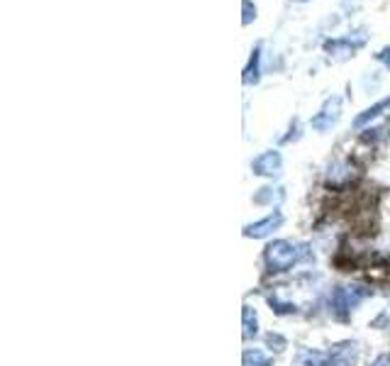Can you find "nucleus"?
Segmentation results:
<instances>
[{
    "label": "nucleus",
    "mask_w": 390,
    "mask_h": 366,
    "mask_svg": "<svg viewBox=\"0 0 390 366\" xmlns=\"http://www.w3.org/2000/svg\"><path fill=\"white\" fill-rule=\"evenodd\" d=\"M332 354V362L334 366H354L357 362V354H359V347L357 342H339L330 350Z\"/></svg>",
    "instance_id": "10"
},
{
    "label": "nucleus",
    "mask_w": 390,
    "mask_h": 366,
    "mask_svg": "<svg viewBox=\"0 0 390 366\" xmlns=\"http://www.w3.org/2000/svg\"><path fill=\"white\" fill-rule=\"evenodd\" d=\"M295 3H307V0H295Z\"/></svg>",
    "instance_id": "20"
},
{
    "label": "nucleus",
    "mask_w": 390,
    "mask_h": 366,
    "mask_svg": "<svg viewBox=\"0 0 390 366\" xmlns=\"http://www.w3.org/2000/svg\"><path fill=\"white\" fill-rule=\"evenodd\" d=\"M242 366H273V359L259 347H249L242 354Z\"/></svg>",
    "instance_id": "14"
},
{
    "label": "nucleus",
    "mask_w": 390,
    "mask_h": 366,
    "mask_svg": "<svg viewBox=\"0 0 390 366\" xmlns=\"http://www.w3.org/2000/svg\"><path fill=\"white\" fill-rule=\"evenodd\" d=\"M354 179H357V169H354L349 162H344V159H337V162H332L330 167H327L325 186L327 188H347Z\"/></svg>",
    "instance_id": "7"
},
{
    "label": "nucleus",
    "mask_w": 390,
    "mask_h": 366,
    "mask_svg": "<svg viewBox=\"0 0 390 366\" xmlns=\"http://www.w3.org/2000/svg\"><path fill=\"white\" fill-rule=\"evenodd\" d=\"M244 85H256L261 81V47L256 44L254 51L249 56V64L244 68V76H242Z\"/></svg>",
    "instance_id": "13"
},
{
    "label": "nucleus",
    "mask_w": 390,
    "mask_h": 366,
    "mask_svg": "<svg viewBox=\"0 0 390 366\" xmlns=\"http://www.w3.org/2000/svg\"><path fill=\"white\" fill-rule=\"evenodd\" d=\"M390 110V98H383V100H378L374 103V105H369L366 110H361L357 117H354V130H364V127H369L374 120H378L383 115V113H388Z\"/></svg>",
    "instance_id": "8"
},
{
    "label": "nucleus",
    "mask_w": 390,
    "mask_h": 366,
    "mask_svg": "<svg viewBox=\"0 0 390 366\" xmlns=\"http://www.w3.org/2000/svg\"><path fill=\"white\" fill-rule=\"evenodd\" d=\"M244 8V25H251V20H256V5H251V0H242Z\"/></svg>",
    "instance_id": "17"
},
{
    "label": "nucleus",
    "mask_w": 390,
    "mask_h": 366,
    "mask_svg": "<svg viewBox=\"0 0 390 366\" xmlns=\"http://www.w3.org/2000/svg\"><path fill=\"white\" fill-rule=\"evenodd\" d=\"M271 303V310L276 313V315H290V313H295V305H290V303H283L278 298H268Z\"/></svg>",
    "instance_id": "16"
},
{
    "label": "nucleus",
    "mask_w": 390,
    "mask_h": 366,
    "mask_svg": "<svg viewBox=\"0 0 390 366\" xmlns=\"http://www.w3.org/2000/svg\"><path fill=\"white\" fill-rule=\"evenodd\" d=\"M283 225H285L283 210H280V208H273L271 213L259 217V220L246 222L242 234H244L246 239H268V237H273V232H278Z\"/></svg>",
    "instance_id": "4"
},
{
    "label": "nucleus",
    "mask_w": 390,
    "mask_h": 366,
    "mask_svg": "<svg viewBox=\"0 0 390 366\" xmlns=\"http://www.w3.org/2000/svg\"><path fill=\"white\" fill-rule=\"evenodd\" d=\"M292 366H334L330 352H320V350H297Z\"/></svg>",
    "instance_id": "9"
},
{
    "label": "nucleus",
    "mask_w": 390,
    "mask_h": 366,
    "mask_svg": "<svg viewBox=\"0 0 390 366\" xmlns=\"http://www.w3.org/2000/svg\"><path fill=\"white\" fill-rule=\"evenodd\" d=\"M310 247L292 239H271L263 247V266L268 273H285L292 271V266L310 261Z\"/></svg>",
    "instance_id": "1"
},
{
    "label": "nucleus",
    "mask_w": 390,
    "mask_h": 366,
    "mask_svg": "<svg viewBox=\"0 0 390 366\" xmlns=\"http://www.w3.org/2000/svg\"><path fill=\"white\" fill-rule=\"evenodd\" d=\"M266 347L271 352L280 354V352H285V347H288V340H285L283 335H278V333H268L266 335Z\"/></svg>",
    "instance_id": "15"
},
{
    "label": "nucleus",
    "mask_w": 390,
    "mask_h": 366,
    "mask_svg": "<svg viewBox=\"0 0 390 366\" xmlns=\"http://www.w3.org/2000/svg\"><path fill=\"white\" fill-rule=\"evenodd\" d=\"M342 110H344L342 95H327L325 103L320 105V110L315 113L312 120H310V127H312L315 132H320V135L330 132V130L337 127V122L342 120Z\"/></svg>",
    "instance_id": "3"
},
{
    "label": "nucleus",
    "mask_w": 390,
    "mask_h": 366,
    "mask_svg": "<svg viewBox=\"0 0 390 366\" xmlns=\"http://www.w3.org/2000/svg\"><path fill=\"white\" fill-rule=\"evenodd\" d=\"M376 61H381V64L390 71V47H383L381 51H378V54H376Z\"/></svg>",
    "instance_id": "18"
},
{
    "label": "nucleus",
    "mask_w": 390,
    "mask_h": 366,
    "mask_svg": "<svg viewBox=\"0 0 390 366\" xmlns=\"http://www.w3.org/2000/svg\"><path fill=\"white\" fill-rule=\"evenodd\" d=\"M285 198V193H283V188H278V186H261L259 191L254 193V205H263V208H273L276 205L278 208V203Z\"/></svg>",
    "instance_id": "12"
},
{
    "label": "nucleus",
    "mask_w": 390,
    "mask_h": 366,
    "mask_svg": "<svg viewBox=\"0 0 390 366\" xmlns=\"http://www.w3.org/2000/svg\"><path fill=\"white\" fill-rule=\"evenodd\" d=\"M359 286H354V288H342V286H337L334 291H332V298H330V310L334 313L337 320H347L352 315V310L359 305L361 300L369 296V291H364V293H359Z\"/></svg>",
    "instance_id": "5"
},
{
    "label": "nucleus",
    "mask_w": 390,
    "mask_h": 366,
    "mask_svg": "<svg viewBox=\"0 0 390 366\" xmlns=\"http://www.w3.org/2000/svg\"><path fill=\"white\" fill-rule=\"evenodd\" d=\"M366 42H369L366 30H354V32L344 34V37L327 39L325 54L330 56L332 61H347V59H352V56H357V51L366 47Z\"/></svg>",
    "instance_id": "2"
},
{
    "label": "nucleus",
    "mask_w": 390,
    "mask_h": 366,
    "mask_svg": "<svg viewBox=\"0 0 390 366\" xmlns=\"http://www.w3.org/2000/svg\"><path fill=\"white\" fill-rule=\"evenodd\" d=\"M283 171V154L278 150H266L251 159V174L261 179H276Z\"/></svg>",
    "instance_id": "6"
},
{
    "label": "nucleus",
    "mask_w": 390,
    "mask_h": 366,
    "mask_svg": "<svg viewBox=\"0 0 390 366\" xmlns=\"http://www.w3.org/2000/svg\"><path fill=\"white\" fill-rule=\"evenodd\" d=\"M259 313H256V308L251 305H244L242 308V337L244 342H251L259 337Z\"/></svg>",
    "instance_id": "11"
},
{
    "label": "nucleus",
    "mask_w": 390,
    "mask_h": 366,
    "mask_svg": "<svg viewBox=\"0 0 390 366\" xmlns=\"http://www.w3.org/2000/svg\"><path fill=\"white\" fill-rule=\"evenodd\" d=\"M371 366H390V352H383L371 362Z\"/></svg>",
    "instance_id": "19"
}]
</instances>
